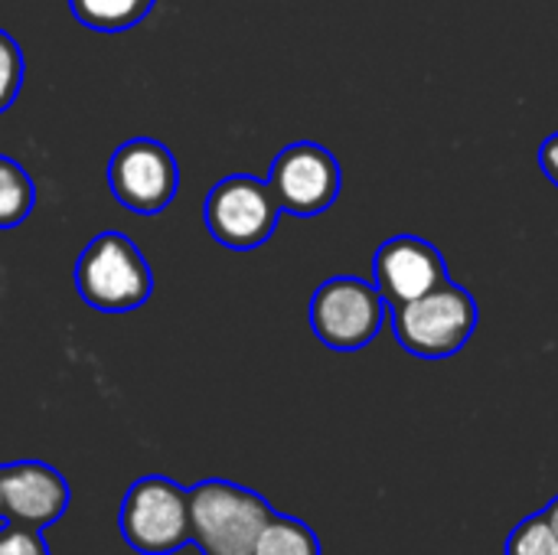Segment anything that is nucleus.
<instances>
[{
    "label": "nucleus",
    "instance_id": "obj_1",
    "mask_svg": "<svg viewBox=\"0 0 558 555\" xmlns=\"http://www.w3.org/2000/svg\"><path fill=\"white\" fill-rule=\"evenodd\" d=\"M271 517V504L242 484L209 478L190 487V543L199 555H252Z\"/></svg>",
    "mask_w": 558,
    "mask_h": 555
},
{
    "label": "nucleus",
    "instance_id": "obj_2",
    "mask_svg": "<svg viewBox=\"0 0 558 555\" xmlns=\"http://www.w3.org/2000/svg\"><path fill=\"white\" fill-rule=\"evenodd\" d=\"M78 298L101 314H128L147 304L154 272L141 249L114 229L98 232L75 262Z\"/></svg>",
    "mask_w": 558,
    "mask_h": 555
},
{
    "label": "nucleus",
    "instance_id": "obj_3",
    "mask_svg": "<svg viewBox=\"0 0 558 555\" xmlns=\"http://www.w3.org/2000/svg\"><path fill=\"white\" fill-rule=\"evenodd\" d=\"M481 321L474 294L458 285L445 281L435 291L392 307V330L405 353L418 360H448L468 347Z\"/></svg>",
    "mask_w": 558,
    "mask_h": 555
},
{
    "label": "nucleus",
    "instance_id": "obj_4",
    "mask_svg": "<svg viewBox=\"0 0 558 555\" xmlns=\"http://www.w3.org/2000/svg\"><path fill=\"white\" fill-rule=\"evenodd\" d=\"M121 540L141 555H173L190 543V491L150 474L128 487L118 510Z\"/></svg>",
    "mask_w": 558,
    "mask_h": 555
},
{
    "label": "nucleus",
    "instance_id": "obj_5",
    "mask_svg": "<svg viewBox=\"0 0 558 555\" xmlns=\"http://www.w3.org/2000/svg\"><path fill=\"white\" fill-rule=\"evenodd\" d=\"M386 314H389V304L383 301L379 288L356 275L327 278L311 298L314 337L324 347L340 350V353L369 347L379 337Z\"/></svg>",
    "mask_w": 558,
    "mask_h": 555
},
{
    "label": "nucleus",
    "instance_id": "obj_6",
    "mask_svg": "<svg viewBox=\"0 0 558 555\" xmlns=\"http://www.w3.org/2000/svg\"><path fill=\"white\" fill-rule=\"evenodd\" d=\"M281 219V206L268 186V180L232 173L222 177L203 203V222L209 236L235 252H248L265 245Z\"/></svg>",
    "mask_w": 558,
    "mask_h": 555
},
{
    "label": "nucleus",
    "instance_id": "obj_7",
    "mask_svg": "<svg viewBox=\"0 0 558 555\" xmlns=\"http://www.w3.org/2000/svg\"><path fill=\"white\" fill-rule=\"evenodd\" d=\"M268 186L281 206V213L311 219L327 213L343 186V170L340 160L314 141H298L278 150L271 160Z\"/></svg>",
    "mask_w": 558,
    "mask_h": 555
},
{
    "label": "nucleus",
    "instance_id": "obj_8",
    "mask_svg": "<svg viewBox=\"0 0 558 555\" xmlns=\"http://www.w3.org/2000/svg\"><path fill=\"white\" fill-rule=\"evenodd\" d=\"M108 186L124 209L137 216H157L177 196L180 167L160 141L131 137L108 160Z\"/></svg>",
    "mask_w": 558,
    "mask_h": 555
},
{
    "label": "nucleus",
    "instance_id": "obj_9",
    "mask_svg": "<svg viewBox=\"0 0 558 555\" xmlns=\"http://www.w3.org/2000/svg\"><path fill=\"white\" fill-rule=\"evenodd\" d=\"M373 285L389 307H402L448 281L445 255L418 236H392L373 255Z\"/></svg>",
    "mask_w": 558,
    "mask_h": 555
},
{
    "label": "nucleus",
    "instance_id": "obj_10",
    "mask_svg": "<svg viewBox=\"0 0 558 555\" xmlns=\"http://www.w3.org/2000/svg\"><path fill=\"white\" fill-rule=\"evenodd\" d=\"M0 494H3V520L23 527H52L69 510V484L65 478L43 461H13L0 468Z\"/></svg>",
    "mask_w": 558,
    "mask_h": 555
},
{
    "label": "nucleus",
    "instance_id": "obj_11",
    "mask_svg": "<svg viewBox=\"0 0 558 555\" xmlns=\"http://www.w3.org/2000/svg\"><path fill=\"white\" fill-rule=\"evenodd\" d=\"M154 0H69L72 16L95 33H124L150 13Z\"/></svg>",
    "mask_w": 558,
    "mask_h": 555
},
{
    "label": "nucleus",
    "instance_id": "obj_12",
    "mask_svg": "<svg viewBox=\"0 0 558 555\" xmlns=\"http://www.w3.org/2000/svg\"><path fill=\"white\" fill-rule=\"evenodd\" d=\"M36 206L33 177L7 154H0V229L20 226Z\"/></svg>",
    "mask_w": 558,
    "mask_h": 555
},
{
    "label": "nucleus",
    "instance_id": "obj_13",
    "mask_svg": "<svg viewBox=\"0 0 558 555\" xmlns=\"http://www.w3.org/2000/svg\"><path fill=\"white\" fill-rule=\"evenodd\" d=\"M252 555H320V540L307 523L275 514L262 530Z\"/></svg>",
    "mask_w": 558,
    "mask_h": 555
},
{
    "label": "nucleus",
    "instance_id": "obj_14",
    "mask_svg": "<svg viewBox=\"0 0 558 555\" xmlns=\"http://www.w3.org/2000/svg\"><path fill=\"white\" fill-rule=\"evenodd\" d=\"M504 555H558V536L549 530L543 514H533L513 527V533L507 536Z\"/></svg>",
    "mask_w": 558,
    "mask_h": 555
},
{
    "label": "nucleus",
    "instance_id": "obj_15",
    "mask_svg": "<svg viewBox=\"0 0 558 555\" xmlns=\"http://www.w3.org/2000/svg\"><path fill=\"white\" fill-rule=\"evenodd\" d=\"M23 72H26V65H23L20 43L7 29H0V114L7 108H13V101L23 88Z\"/></svg>",
    "mask_w": 558,
    "mask_h": 555
},
{
    "label": "nucleus",
    "instance_id": "obj_16",
    "mask_svg": "<svg viewBox=\"0 0 558 555\" xmlns=\"http://www.w3.org/2000/svg\"><path fill=\"white\" fill-rule=\"evenodd\" d=\"M0 555H49V546L36 527L7 520L0 527Z\"/></svg>",
    "mask_w": 558,
    "mask_h": 555
},
{
    "label": "nucleus",
    "instance_id": "obj_17",
    "mask_svg": "<svg viewBox=\"0 0 558 555\" xmlns=\"http://www.w3.org/2000/svg\"><path fill=\"white\" fill-rule=\"evenodd\" d=\"M539 170L549 177V183L558 190V131L539 144Z\"/></svg>",
    "mask_w": 558,
    "mask_h": 555
},
{
    "label": "nucleus",
    "instance_id": "obj_18",
    "mask_svg": "<svg viewBox=\"0 0 558 555\" xmlns=\"http://www.w3.org/2000/svg\"><path fill=\"white\" fill-rule=\"evenodd\" d=\"M543 520L549 523V530L558 536V497H553V500L543 507Z\"/></svg>",
    "mask_w": 558,
    "mask_h": 555
},
{
    "label": "nucleus",
    "instance_id": "obj_19",
    "mask_svg": "<svg viewBox=\"0 0 558 555\" xmlns=\"http://www.w3.org/2000/svg\"><path fill=\"white\" fill-rule=\"evenodd\" d=\"M0 520H3V494H0Z\"/></svg>",
    "mask_w": 558,
    "mask_h": 555
}]
</instances>
